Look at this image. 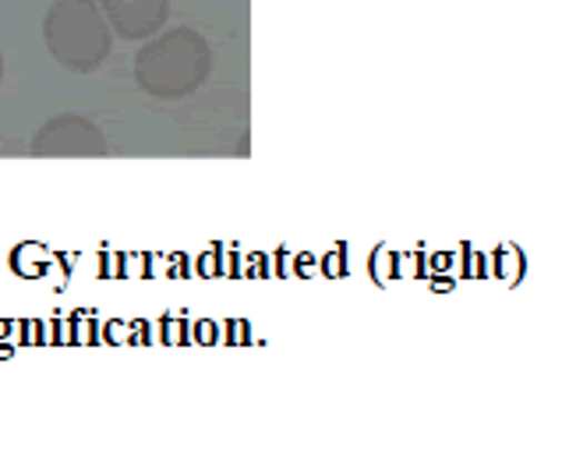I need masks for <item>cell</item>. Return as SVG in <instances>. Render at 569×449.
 <instances>
[{"instance_id": "7a4b0ae2", "label": "cell", "mask_w": 569, "mask_h": 449, "mask_svg": "<svg viewBox=\"0 0 569 449\" xmlns=\"http://www.w3.org/2000/svg\"><path fill=\"white\" fill-rule=\"evenodd\" d=\"M43 43L57 64L89 74L110 57L113 32L96 0H53L43 18Z\"/></svg>"}, {"instance_id": "6da1fadb", "label": "cell", "mask_w": 569, "mask_h": 449, "mask_svg": "<svg viewBox=\"0 0 569 449\" xmlns=\"http://www.w3.org/2000/svg\"><path fill=\"white\" fill-rule=\"evenodd\" d=\"M212 71V50L206 36L188 26L160 29L146 39V47L134 57V86L156 100H184L199 92Z\"/></svg>"}, {"instance_id": "5b68a950", "label": "cell", "mask_w": 569, "mask_h": 449, "mask_svg": "<svg viewBox=\"0 0 569 449\" xmlns=\"http://www.w3.org/2000/svg\"><path fill=\"white\" fill-rule=\"evenodd\" d=\"M0 82H4V50H0Z\"/></svg>"}, {"instance_id": "3957f363", "label": "cell", "mask_w": 569, "mask_h": 449, "mask_svg": "<svg viewBox=\"0 0 569 449\" xmlns=\"http://www.w3.org/2000/svg\"><path fill=\"white\" fill-rule=\"evenodd\" d=\"M107 152V134L86 113H57L32 134V156L39 160H100Z\"/></svg>"}, {"instance_id": "277c9868", "label": "cell", "mask_w": 569, "mask_h": 449, "mask_svg": "<svg viewBox=\"0 0 569 449\" xmlns=\"http://www.w3.org/2000/svg\"><path fill=\"white\" fill-rule=\"evenodd\" d=\"M107 18L113 36L128 39V43H142V39L167 29L170 0H96Z\"/></svg>"}]
</instances>
